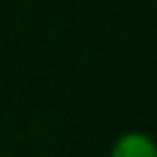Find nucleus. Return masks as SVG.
Here are the masks:
<instances>
[{"mask_svg":"<svg viewBox=\"0 0 157 157\" xmlns=\"http://www.w3.org/2000/svg\"><path fill=\"white\" fill-rule=\"evenodd\" d=\"M108 157H157V141L144 130H127L110 144Z\"/></svg>","mask_w":157,"mask_h":157,"instance_id":"nucleus-1","label":"nucleus"}]
</instances>
